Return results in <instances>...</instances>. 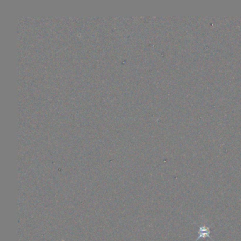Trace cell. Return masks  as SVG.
<instances>
[{
	"mask_svg": "<svg viewBox=\"0 0 241 241\" xmlns=\"http://www.w3.org/2000/svg\"><path fill=\"white\" fill-rule=\"evenodd\" d=\"M199 237L197 240L204 237H210V229L208 226H200L199 230Z\"/></svg>",
	"mask_w": 241,
	"mask_h": 241,
	"instance_id": "6da1fadb",
	"label": "cell"
}]
</instances>
